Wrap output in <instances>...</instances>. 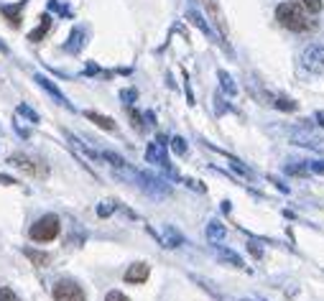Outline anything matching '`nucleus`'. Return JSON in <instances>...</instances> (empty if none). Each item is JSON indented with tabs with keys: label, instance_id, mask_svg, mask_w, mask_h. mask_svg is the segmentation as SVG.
Masks as SVG:
<instances>
[{
	"label": "nucleus",
	"instance_id": "obj_1",
	"mask_svg": "<svg viewBox=\"0 0 324 301\" xmlns=\"http://www.w3.org/2000/svg\"><path fill=\"white\" fill-rule=\"evenodd\" d=\"M276 18L281 26H286L288 31H311L316 23L306 16V11L299 6V3H281L278 11H276Z\"/></svg>",
	"mask_w": 324,
	"mask_h": 301
},
{
	"label": "nucleus",
	"instance_id": "obj_2",
	"mask_svg": "<svg viewBox=\"0 0 324 301\" xmlns=\"http://www.w3.org/2000/svg\"><path fill=\"white\" fill-rule=\"evenodd\" d=\"M59 235V217L56 215H46L41 217L34 227H31V237L39 240V243H49Z\"/></svg>",
	"mask_w": 324,
	"mask_h": 301
},
{
	"label": "nucleus",
	"instance_id": "obj_3",
	"mask_svg": "<svg viewBox=\"0 0 324 301\" xmlns=\"http://www.w3.org/2000/svg\"><path fill=\"white\" fill-rule=\"evenodd\" d=\"M301 64L306 72L321 74L324 72V44H309L301 54Z\"/></svg>",
	"mask_w": 324,
	"mask_h": 301
},
{
	"label": "nucleus",
	"instance_id": "obj_4",
	"mask_svg": "<svg viewBox=\"0 0 324 301\" xmlns=\"http://www.w3.org/2000/svg\"><path fill=\"white\" fill-rule=\"evenodd\" d=\"M54 301H84V291L74 281H59L54 286Z\"/></svg>",
	"mask_w": 324,
	"mask_h": 301
},
{
	"label": "nucleus",
	"instance_id": "obj_5",
	"mask_svg": "<svg viewBox=\"0 0 324 301\" xmlns=\"http://www.w3.org/2000/svg\"><path fill=\"white\" fill-rule=\"evenodd\" d=\"M138 184H140V189H143L145 194H151V197H164V194H169V184L161 182V179H156V176H151V174H138Z\"/></svg>",
	"mask_w": 324,
	"mask_h": 301
},
{
	"label": "nucleus",
	"instance_id": "obj_6",
	"mask_svg": "<svg viewBox=\"0 0 324 301\" xmlns=\"http://www.w3.org/2000/svg\"><path fill=\"white\" fill-rule=\"evenodd\" d=\"M8 161H11L13 166H18L21 171L31 174V176H46V166H36V161H34V159H28V156L16 154V156H11Z\"/></svg>",
	"mask_w": 324,
	"mask_h": 301
},
{
	"label": "nucleus",
	"instance_id": "obj_7",
	"mask_svg": "<svg viewBox=\"0 0 324 301\" xmlns=\"http://www.w3.org/2000/svg\"><path fill=\"white\" fill-rule=\"evenodd\" d=\"M145 159H148V164H158V166H164V169H169V159H166V148H164V143H151L148 145V150H145Z\"/></svg>",
	"mask_w": 324,
	"mask_h": 301
},
{
	"label": "nucleus",
	"instance_id": "obj_8",
	"mask_svg": "<svg viewBox=\"0 0 324 301\" xmlns=\"http://www.w3.org/2000/svg\"><path fill=\"white\" fill-rule=\"evenodd\" d=\"M202 3H204V8L210 11V16H212V23L217 26L220 36L225 39V36H227V26H225V21H222V13H220V6H217V0H202Z\"/></svg>",
	"mask_w": 324,
	"mask_h": 301
},
{
	"label": "nucleus",
	"instance_id": "obj_9",
	"mask_svg": "<svg viewBox=\"0 0 324 301\" xmlns=\"http://www.w3.org/2000/svg\"><path fill=\"white\" fill-rule=\"evenodd\" d=\"M148 273H151V268L145 263H135V265H130L125 270V281L128 283H145L148 281Z\"/></svg>",
	"mask_w": 324,
	"mask_h": 301
},
{
	"label": "nucleus",
	"instance_id": "obj_10",
	"mask_svg": "<svg viewBox=\"0 0 324 301\" xmlns=\"http://www.w3.org/2000/svg\"><path fill=\"white\" fill-rule=\"evenodd\" d=\"M215 255H217V260H225V263H230V265H235V268H245L243 258H240L235 250L225 248V245H215Z\"/></svg>",
	"mask_w": 324,
	"mask_h": 301
},
{
	"label": "nucleus",
	"instance_id": "obj_11",
	"mask_svg": "<svg viewBox=\"0 0 324 301\" xmlns=\"http://www.w3.org/2000/svg\"><path fill=\"white\" fill-rule=\"evenodd\" d=\"M36 82H39V84H41V87H44V89H46V92H49V95H51V97H54V100H56L59 105H67V107H72V105L67 102V97H64V95L59 92V87H56V84H54L51 79H46L44 74H36Z\"/></svg>",
	"mask_w": 324,
	"mask_h": 301
},
{
	"label": "nucleus",
	"instance_id": "obj_12",
	"mask_svg": "<svg viewBox=\"0 0 324 301\" xmlns=\"http://www.w3.org/2000/svg\"><path fill=\"white\" fill-rule=\"evenodd\" d=\"M84 115H87V120H92L97 128H102V130H115V120H112V117H105V115L92 112V110H87Z\"/></svg>",
	"mask_w": 324,
	"mask_h": 301
},
{
	"label": "nucleus",
	"instance_id": "obj_13",
	"mask_svg": "<svg viewBox=\"0 0 324 301\" xmlns=\"http://www.w3.org/2000/svg\"><path fill=\"white\" fill-rule=\"evenodd\" d=\"M49 28H51V18H49V16H41V23H39V28H36V31H31V34H28V41H34V44H36V41H41V39L49 34Z\"/></svg>",
	"mask_w": 324,
	"mask_h": 301
},
{
	"label": "nucleus",
	"instance_id": "obj_14",
	"mask_svg": "<svg viewBox=\"0 0 324 301\" xmlns=\"http://www.w3.org/2000/svg\"><path fill=\"white\" fill-rule=\"evenodd\" d=\"M21 11H23V3H18L16 8L6 6V8H3V16L11 21V26H21Z\"/></svg>",
	"mask_w": 324,
	"mask_h": 301
},
{
	"label": "nucleus",
	"instance_id": "obj_15",
	"mask_svg": "<svg viewBox=\"0 0 324 301\" xmlns=\"http://www.w3.org/2000/svg\"><path fill=\"white\" fill-rule=\"evenodd\" d=\"M82 36H84V34H82V28H74V31H72V36H69V44H67L64 49H67L69 54H77V51L82 49Z\"/></svg>",
	"mask_w": 324,
	"mask_h": 301
},
{
	"label": "nucleus",
	"instance_id": "obj_16",
	"mask_svg": "<svg viewBox=\"0 0 324 301\" xmlns=\"http://www.w3.org/2000/svg\"><path fill=\"white\" fill-rule=\"evenodd\" d=\"M293 140L299 143V145H311V148H316V145H321V138H314L311 133H293Z\"/></svg>",
	"mask_w": 324,
	"mask_h": 301
},
{
	"label": "nucleus",
	"instance_id": "obj_17",
	"mask_svg": "<svg viewBox=\"0 0 324 301\" xmlns=\"http://www.w3.org/2000/svg\"><path fill=\"white\" fill-rule=\"evenodd\" d=\"M187 18H189V21H192V23H194V26H197V28H199V31L204 34V36H212V28H210V26H207V23L202 21V16H199V13H197L194 8H192V11L187 13Z\"/></svg>",
	"mask_w": 324,
	"mask_h": 301
},
{
	"label": "nucleus",
	"instance_id": "obj_18",
	"mask_svg": "<svg viewBox=\"0 0 324 301\" xmlns=\"http://www.w3.org/2000/svg\"><path fill=\"white\" fill-rule=\"evenodd\" d=\"M217 79H220V87H222L227 95H235V92H238V87H235V82H232V77H230L227 72L220 69V72H217Z\"/></svg>",
	"mask_w": 324,
	"mask_h": 301
},
{
	"label": "nucleus",
	"instance_id": "obj_19",
	"mask_svg": "<svg viewBox=\"0 0 324 301\" xmlns=\"http://www.w3.org/2000/svg\"><path fill=\"white\" fill-rule=\"evenodd\" d=\"M23 253H26V258H28V260H34L36 265H49V260H51V255H49V253H39V250H31V248H26Z\"/></svg>",
	"mask_w": 324,
	"mask_h": 301
},
{
	"label": "nucleus",
	"instance_id": "obj_20",
	"mask_svg": "<svg viewBox=\"0 0 324 301\" xmlns=\"http://www.w3.org/2000/svg\"><path fill=\"white\" fill-rule=\"evenodd\" d=\"M225 237V227L220 225V222H210V227H207V240L210 243H217V240H222Z\"/></svg>",
	"mask_w": 324,
	"mask_h": 301
},
{
	"label": "nucleus",
	"instance_id": "obj_21",
	"mask_svg": "<svg viewBox=\"0 0 324 301\" xmlns=\"http://www.w3.org/2000/svg\"><path fill=\"white\" fill-rule=\"evenodd\" d=\"M299 6H301L306 13H319L324 3H321V0H299Z\"/></svg>",
	"mask_w": 324,
	"mask_h": 301
},
{
	"label": "nucleus",
	"instance_id": "obj_22",
	"mask_svg": "<svg viewBox=\"0 0 324 301\" xmlns=\"http://www.w3.org/2000/svg\"><path fill=\"white\" fill-rule=\"evenodd\" d=\"M171 148L176 150L179 156H184V154H187V143H184V138H171Z\"/></svg>",
	"mask_w": 324,
	"mask_h": 301
},
{
	"label": "nucleus",
	"instance_id": "obj_23",
	"mask_svg": "<svg viewBox=\"0 0 324 301\" xmlns=\"http://www.w3.org/2000/svg\"><path fill=\"white\" fill-rule=\"evenodd\" d=\"M112 209H115V204H112V202H102V204L97 207V215H100V217H107Z\"/></svg>",
	"mask_w": 324,
	"mask_h": 301
},
{
	"label": "nucleus",
	"instance_id": "obj_24",
	"mask_svg": "<svg viewBox=\"0 0 324 301\" xmlns=\"http://www.w3.org/2000/svg\"><path fill=\"white\" fill-rule=\"evenodd\" d=\"M18 115H26V117H28L31 123H39V115H36V112H31V110H28L26 105H21V107H18Z\"/></svg>",
	"mask_w": 324,
	"mask_h": 301
},
{
	"label": "nucleus",
	"instance_id": "obj_25",
	"mask_svg": "<svg viewBox=\"0 0 324 301\" xmlns=\"http://www.w3.org/2000/svg\"><path fill=\"white\" fill-rule=\"evenodd\" d=\"M0 301H18V296L11 288H0Z\"/></svg>",
	"mask_w": 324,
	"mask_h": 301
},
{
	"label": "nucleus",
	"instance_id": "obj_26",
	"mask_svg": "<svg viewBox=\"0 0 324 301\" xmlns=\"http://www.w3.org/2000/svg\"><path fill=\"white\" fill-rule=\"evenodd\" d=\"M105 301H130V298H128L125 293H120V291H110Z\"/></svg>",
	"mask_w": 324,
	"mask_h": 301
},
{
	"label": "nucleus",
	"instance_id": "obj_27",
	"mask_svg": "<svg viewBox=\"0 0 324 301\" xmlns=\"http://www.w3.org/2000/svg\"><path fill=\"white\" fill-rule=\"evenodd\" d=\"M120 97L130 102V100H135V97H138V92H135V89H123V95H120Z\"/></svg>",
	"mask_w": 324,
	"mask_h": 301
},
{
	"label": "nucleus",
	"instance_id": "obj_28",
	"mask_svg": "<svg viewBox=\"0 0 324 301\" xmlns=\"http://www.w3.org/2000/svg\"><path fill=\"white\" fill-rule=\"evenodd\" d=\"M311 169H314V171H316V174H324V161H321V164H314V166H311Z\"/></svg>",
	"mask_w": 324,
	"mask_h": 301
},
{
	"label": "nucleus",
	"instance_id": "obj_29",
	"mask_svg": "<svg viewBox=\"0 0 324 301\" xmlns=\"http://www.w3.org/2000/svg\"><path fill=\"white\" fill-rule=\"evenodd\" d=\"M0 182H3V184H16L11 176H3V174H0Z\"/></svg>",
	"mask_w": 324,
	"mask_h": 301
},
{
	"label": "nucleus",
	"instance_id": "obj_30",
	"mask_svg": "<svg viewBox=\"0 0 324 301\" xmlns=\"http://www.w3.org/2000/svg\"><path fill=\"white\" fill-rule=\"evenodd\" d=\"M316 120H319V125H324V112H316Z\"/></svg>",
	"mask_w": 324,
	"mask_h": 301
},
{
	"label": "nucleus",
	"instance_id": "obj_31",
	"mask_svg": "<svg viewBox=\"0 0 324 301\" xmlns=\"http://www.w3.org/2000/svg\"><path fill=\"white\" fill-rule=\"evenodd\" d=\"M0 51H3V54H8V49H6V44H3V41H0Z\"/></svg>",
	"mask_w": 324,
	"mask_h": 301
}]
</instances>
